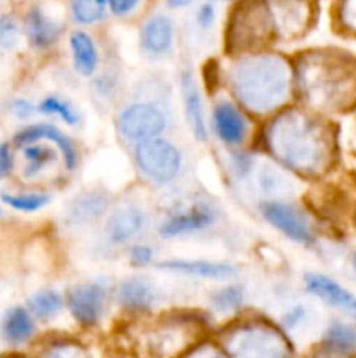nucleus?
I'll use <instances>...</instances> for the list:
<instances>
[{
	"instance_id": "f257e3e1",
	"label": "nucleus",
	"mask_w": 356,
	"mask_h": 358,
	"mask_svg": "<svg viewBox=\"0 0 356 358\" xmlns=\"http://www.w3.org/2000/svg\"><path fill=\"white\" fill-rule=\"evenodd\" d=\"M232 87L246 107L267 112L288 90V69L276 56L248 58L232 70Z\"/></svg>"
},
{
	"instance_id": "f03ea898",
	"label": "nucleus",
	"mask_w": 356,
	"mask_h": 358,
	"mask_svg": "<svg viewBox=\"0 0 356 358\" xmlns=\"http://www.w3.org/2000/svg\"><path fill=\"white\" fill-rule=\"evenodd\" d=\"M276 156L295 170H313L320 161V136L306 115L297 110L279 115L269 131Z\"/></svg>"
},
{
	"instance_id": "7ed1b4c3",
	"label": "nucleus",
	"mask_w": 356,
	"mask_h": 358,
	"mask_svg": "<svg viewBox=\"0 0 356 358\" xmlns=\"http://www.w3.org/2000/svg\"><path fill=\"white\" fill-rule=\"evenodd\" d=\"M230 358H292L281 334L265 325H246L227 338Z\"/></svg>"
},
{
	"instance_id": "20e7f679",
	"label": "nucleus",
	"mask_w": 356,
	"mask_h": 358,
	"mask_svg": "<svg viewBox=\"0 0 356 358\" xmlns=\"http://www.w3.org/2000/svg\"><path fill=\"white\" fill-rule=\"evenodd\" d=\"M136 163L152 180L164 184L177 177L181 157L173 143L163 138H150L136 145Z\"/></svg>"
},
{
	"instance_id": "39448f33",
	"label": "nucleus",
	"mask_w": 356,
	"mask_h": 358,
	"mask_svg": "<svg viewBox=\"0 0 356 358\" xmlns=\"http://www.w3.org/2000/svg\"><path fill=\"white\" fill-rule=\"evenodd\" d=\"M119 128L128 138L145 142V140L157 138V135L166 128V119L163 112L154 105L135 103L124 108L119 115Z\"/></svg>"
},
{
	"instance_id": "423d86ee",
	"label": "nucleus",
	"mask_w": 356,
	"mask_h": 358,
	"mask_svg": "<svg viewBox=\"0 0 356 358\" xmlns=\"http://www.w3.org/2000/svg\"><path fill=\"white\" fill-rule=\"evenodd\" d=\"M105 308V290L96 283L79 285L70 292L68 310L79 324L94 325Z\"/></svg>"
},
{
	"instance_id": "0eeeda50",
	"label": "nucleus",
	"mask_w": 356,
	"mask_h": 358,
	"mask_svg": "<svg viewBox=\"0 0 356 358\" xmlns=\"http://www.w3.org/2000/svg\"><path fill=\"white\" fill-rule=\"evenodd\" d=\"M262 213L265 219L278 227L279 231L295 241H309L311 227L306 217L293 206L285 205V203L269 201L262 205Z\"/></svg>"
},
{
	"instance_id": "6e6552de",
	"label": "nucleus",
	"mask_w": 356,
	"mask_h": 358,
	"mask_svg": "<svg viewBox=\"0 0 356 358\" xmlns=\"http://www.w3.org/2000/svg\"><path fill=\"white\" fill-rule=\"evenodd\" d=\"M306 287L332 306H337L348 313L356 315V297L327 276L318 275V273H307Z\"/></svg>"
},
{
	"instance_id": "1a4fd4ad",
	"label": "nucleus",
	"mask_w": 356,
	"mask_h": 358,
	"mask_svg": "<svg viewBox=\"0 0 356 358\" xmlns=\"http://www.w3.org/2000/svg\"><path fill=\"white\" fill-rule=\"evenodd\" d=\"M215 220V212L209 206L201 205L194 206L188 212L178 213L161 226V234L166 238L178 236V234L194 233V231L205 229Z\"/></svg>"
},
{
	"instance_id": "9d476101",
	"label": "nucleus",
	"mask_w": 356,
	"mask_h": 358,
	"mask_svg": "<svg viewBox=\"0 0 356 358\" xmlns=\"http://www.w3.org/2000/svg\"><path fill=\"white\" fill-rule=\"evenodd\" d=\"M140 41L147 52L163 55L164 51H168L173 42V24H171L170 17L164 14H154V16L147 17L142 27Z\"/></svg>"
},
{
	"instance_id": "9b49d317",
	"label": "nucleus",
	"mask_w": 356,
	"mask_h": 358,
	"mask_svg": "<svg viewBox=\"0 0 356 358\" xmlns=\"http://www.w3.org/2000/svg\"><path fill=\"white\" fill-rule=\"evenodd\" d=\"M213 121H215L216 135L223 142L230 143V145L243 142L244 135H246V122H244L243 115L234 108V105L227 103V101L216 105Z\"/></svg>"
},
{
	"instance_id": "f8f14e48",
	"label": "nucleus",
	"mask_w": 356,
	"mask_h": 358,
	"mask_svg": "<svg viewBox=\"0 0 356 358\" xmlns=\"http://www.w3.org/2000/svg\"><path fill=\"white\" fill-rule=\"evenodd\" d=\"M40 138H49L51 142H54L56 145L61 149L63 156H65V163L68 168H73L75 164V149L70 143V140L63 135L59 129H56L54 126L51 124H37V126H30V128L23 129L21 133L16 135V143L17 145H30V143H35L37 140Z\"/></svg>"
},
{
	"instance_id": "ddd939ff",
	"label": "nucleus",
	"mask_w": 356,
	"mask_h": 358,
	"mask_svg": "<svg viewBox=\"0 0 356 358\" xmlns=\"http://www.w3.org/2000/svg\"><path fill=\"white\" fill-rule=\"evenodd\" d=\"M143 227V213L138 208H122L117 210L107 222V238L112 243H124L131 240L136 233Z\"/></svg>"
},
{
	"instance_id": "4468645a",
	"label": "nucleus",
	"mask_w": 356,
	"mask_h": 358,
	"mask_svg": "<svg viewBox=\"0 0 356 358\" xmlns=\"http://www.w3.org/2000/svg\"><path fill=\"white\" fill-rule=\"evenodd\" d=\"M181 94H184V105L185 114H187L188 126L191 131L194 133L198 140L206 138V124H205V114H202V101L201 94H199L198 86H195L194 79L188 72L181 76Z\"/></svg>"
},
{
	"instance_id": "2eb2a0df",
	"label": "nucleus",
	"mask_w": 356,
	"mask_h": 358,
	"mask_svg": "<svg viewBox=\"0 0 356 358\" xmlns=\"http://www.w3.org/2000/svg\"><path fill=\"white\" fill-rule=\"evenodd\" d=\"M24 27H27V34L30 42L38 49H45L49 45H52L59 35L58 24L52 20H49L38 7H34L28 13Z\"/></svg>"
},
{
	"instance_id": "dca6fc26",
	"label": "nucleus",
	"mask_w": 356,
	"mask_h": 358,
	"mask_svg": "<svg viewBox=\"0 0 356 358\" xmlns=\"http://www.w3.org/2000/svg\"><path fill=\"white\" fill-rule=\"evenodd\" d=\"M70 48L73 55V65L80 76H91L98 66V51L93 38L84 31H73L70 35Z\"/></svg>"
},
{
	"instance_id": "f3484780",
	"label": "nucleus",
	"mask_w": 356,
	"mask_h": 358,
	"mask_svg": "<svg viewBox=\"0 0 356 358\" xmlns=\"http://www.w3.org/2000/svg\"><path fill=\"white\" fill-rule=\"evenodd\" d=\"M163 269L185 273V275L201 276V278H225L234 273V268L229 264H216L206 261H170L159 264Z\"/></svg>"
},
{
	"instance_id": "a211bd4d",
	"label": "nucleus",
	"mask_w": 356,
	"mask_h": 358,
	"mask_svg": "<svg viewBox=\"0 0 356 358\" xmlns=\"http://www.w3.org/2000/svg\"><path fill=\"white\" fill-rule=\"evenodd\" d=\"M2 334L13 345L28 341L34 334V322L24 308H13L6 313L2 322Z\"/></svg>"
},
{
	"instance_id": "6ab92c4d",
	"label": "nucleus",
	"mask_w": 356,
	"mask_h": 358,
	"mask_svg": "<svg viewBox=\"0 0 356 358\" xmlns=\"http://www.w3.org/2000/svg\"><path fill=\"white\" fill-rule=\"evenodd\" d=\"M152 301V289L143 280H128L121 285V303L131 310H147Z\"/></svg>"
},
{
	"instance_id": "aec40b11",
	"label": "nucleus",
	"mask_w": 356,
	"mask_h": 358,
	"mask_svg": "<svg viewBox=\"0 0 356 358\" xmlns=\"http://www.w3.org/2000/svg\"><path fill=\"white\" fill-rule=\"evenodd\" d=\"M23 157L24 161H27V164H24V175H27V177H34V175H37L42 168L47 166L51 161H54L56 152L51 147L35 142L24 147Z\"/></svg>"
},
{
	"instance_id": "412c9836",
	"label": "nucleus",
	"mask_w": 356,
	"mask_h": 358,
	"mask_svg": "<svg viewBox=\"0 0 356 358\" xmlns=\"http://www.w3.org/2000/svg\"><path fill=\"white\" fill-rule=\"evenodd\" d=\"M61 310V297L54 290H42L30 299V311L37 318L47 320Z\"/></svg>"
},
{
	"instance_id": "4be33fe9",
	"label": "nucleus",
	"mask_w": 356,
	"mask_h": 358,
	"mask_svg": "<svg viewBox=\"0 0 356 358\" xmlns=\"http://www.w3.org/2000/svg\"><path fill=\"white\" fill-rule=\"evenodd\" d=\"M105 7L107 3L100 0H75L72 3V17L82 24L96 23L105 16Z\"/></svg>"
},
{
	"instance_id": "5701e85b",
	"label": "nucleus",
	"mask_w": 356,
	"mask_h": 358,
	"mask_svg": "<svg viewBox=\"0 0 356 358\" xmlns=\"http://www.w3.org/2000/svg\"><path fill=\"white\" fill-rule=\"evenodd\" d=\"M327 345L335 352H351L356 346V331L344 324L332 325L327 332Z\"/></svg>"
},
{
	"instance_id": "b1692460",
	"label": "nucleus",
	"mask_w": 356,
	"mask_h": 358,
	"mask_svg": "<svg viewBox=\"0 0 356 358\" xmlns=\"http://www.w3.org/2000/svg\"><path fill=\"white\" fill-rule=\"evenodd\" d=\"M2 199L10 208L20 210V212H35L40 210L49 203L47 194H38V192H30V194H2Z\"/></svg>"
},
{
	"instance_id": "393cba45",
	"label": "nucleus",
	"mask_w": 356,
	"mask_h": 358,
	"mask_svg": "<svg viewBox=\"0 0 356 358\" xmlns=\"http://www.w3.org/2000/svg\"><path fill=\"white\" fill-rule=\"evenodd\" d=\"M42 114H52V115H58L61 121H65L66 124H77L79 122V115L77 112L70 107L66 101L59 100L58 96H47L40 101L38 105Z\"/></svg>"
},
{
	"instance_id": "a878e982",
	"label": "nucleus",
	"mask_w": 356,
	"mask_h": 358,
	"mask_svg": "<svg viewBox=\"0 0 356 358\" xmlns=\"http://www.w3.org/2000/svg\"><path fill=\"white\" fill-rule=\"evenodd\" d=\"M243 303V292L237 287H227V289L220 290L215 297H213V304L216 310L220 311H232L237 310Z\"/></svg>"
},
{
	"instance_id": "bb28decb",
	"label": "nucleus",
	"mask_w": 356,
	"mask_h": 358,
	"mask_svg": "<svg viewBox=\"0 0 356 358\" xmlns=\"http://www.w3.org/2000/svg\"><path fill=\"white\" fill-rule=\"evenodd\" d=\"M20 37V28H17L16 20L9 14L0 16V45L6 49L14 48Z\"/></svg>"
},
{
	"instance_id": "cd10ccee",
	"label": "nucleus",
	"mask_w": 356,
	"mask_h": 358,
	"mask_svg": "<svg viewBox=\"0 0 356 358\" xmlns=\"http://www.w3.org/2000/svg\"><path fill=\"white\" fill-rule=\"evenodd\" d=\"M44 358H87L86 352L75 345H58L49 350Z\"/></svg>"
},
{
	"instance_id": "c85d7f7f",
	"label": "nucleus",
	"mask_w": 356,
	"mask_h": 358,
	"mask_svg": "<svg viewBox=\"0 0 356 358\" xmlns=\"http://www.w3.org/2000/svg\"><path fill=\"white\" fill-rule=\"evenodd\" d=\"M10 112H13V115H16V117L27 119L34 114V105L28 100H21L20 98V100H14L13 103H10Z\"/></svg>"
},
{
	"instance_id": "c756f323",
	"label": "nucleus",
	"mask_w": 356,
	"mask_h": 358,
	"mask_svg": "<svg viewBox=\"0 0 356 358\" xmlns=\"http://www.w3.org/2000/svg\"><path fill=\"white\" fill-rule=\"evenodd\" d=\"M10 168H13V157H10L9 147L3 143V145H0V178L7 177Z\"/></svg>"
},
{
	"instance_id": "7c9ffc66",
	"label": "nucleus",
	"mask_w": 356,
	"mask_h": 358,
	"mask_svg": "<svg viewBox=\"0 0 356 358\" xmlns=\"http://www.w3.org/2000/svg\"><path fill=\"white\" fill-rule=\"evenodd\" d=\"M213 20H215V9H213V6L212 3H202L198 13V23L202 28H208L213 23Z\"/></svg>"
},
{
	"instance_id": "2f4dec72",
	"label": "nucleus",
	"mask_w": 356,
	"mask_h": 358,
	"mask_svg": "<svg viewBox=\"0 0 356 358\" xmlns=\"http://www.w3.org/2000/svg\"><path fill=\"white\" fill-rule=\"evenodd\" d=\"M136 6H138L136 0H112V2H108V7L114 14H128Z\"/></svg>"
},
{
	"instance_id": "473e14b6",
	"label": "nucleus",
	"mask_w": 356,
	"mask_h": 358,
	"mask_svg": "<svg viewBox=\"0 0 356 358\" xmlns=\"http://www.w3.org/2000/svg\"><path fill=\"white\" fill-rule=\"evenodd\" d=\"M152 259V250L149 247H135L131 252V261L135 264H149Z\"/></svg>"
},
{
	"instance_id": "72a5a7b5",
	"label": "nucleus",
	"mask_w": 356,
	"mask_h": 358,
	"mask_svg": "<svg viewBox=\"0 0 356 358\" xmlns=\"http://www.w3.org/2000/svg\"><path fill=\"white\" fill-rule=\"evenodd\" d=\"M185 358H225L222 353L218 352L213 346H201V348H195L194 352L188 353Z\"/></svg>"
},
{
	"instance_id": "f704fd0d",
	"label": "nucleus",
	"mask_w": 356,
	"mask_h": 358,
	"mask_svg": "<svg viewBox=\"0 0 356 358\" xmlns=\"http://www.w3.org/2000/svg\"><path fill=\"white\" fill-rule=\"evenodd\" d=\"M316 358H328V357H316Z\"/></svg>"
},
{
	"instance_id": "c9c22d12",
	"label": "nucleus",
	"mask_w": 356,
	"mask_h": 358,
	"mask_svg": "<svg viewBox=\"0 0 356 358\" xmlns=\"http://www.w3.org/2000/svg\"><path fill=\"white\" fill-rule=\"evenodd\" d=\"M0 213H2V210H0Z\"/></svg>"
}]
</instances>
